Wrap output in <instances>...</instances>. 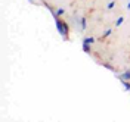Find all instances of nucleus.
<instances>
[{
	"instance_id": "obj_7",
	"label": "nucleus",
	"mask_w": 130,
	"mask_h": 122,
	"mask_svg": "<svg viewBox=\"0 0 130 122\" xmlns=\"http://www.w3.org/2000/svg\"><path fill=\"white\" fill-rule=\"evenodd\" d=\"M81 27H83V28H86V21H84V19H81Z\"/></svg>"
},
{
	"instance_id": "obj_5",
	"label": "nucleus",
	"mask_w": 130,
	"mask_h": 122,
	"mask_svg": "<svg viewBox=\"0 0 130 122\" xmlns=\"http://www.w3.org/2000/svg\"><path fill=\"white\" fill-rule=\"evenodd\" d=\"M123 82V85H124V87H126V90H127V91H130V84L127 81H121Z\"/></svg>"
},
{
	"instance_id": "obj_8",
	"label": "nucleus",
	"mask_w": 130,
	"mask_h": 122,
	"mask_svg": "<svg viewBox=\"0 0 130 122\" xmlns=\"http://www.w3.org/2000/svg\"><path fill=\"white\" fill-rule=\"evenodd\" d=\"M112 6H114V2H111V3L108 5V9H112Z\"/></svg>"
},
{
	"instance_id": "obj_3",
	"label": "nucleus",
	"mask_w": 130,
	"mask_h": 122,
	"mask_svg": "<svg viewBox=\"0 0 130 122\" xmlns=\"http://www.w3.org/2000/svg\"><path fill=\"white\" fill-rule=\"evenodd\" d=\"M90 44H86V43H83V44H81V47H83V50H84V52H86V53H90V47H89Z\"/></svg>"
},
{
	"instance_id": "obj_10",
	"label": "nucleus",
	"mask_w": 130,
	"mask_h": 122,
	"mask_svg": "<svg viewBox=\"0 0 130 122\" xmlns=\"http://www.w3.org/2000/svg\"><path fill=\"white\" fill-rule=\"evenodd\" d=\"M127 9H130V2H129V5H127Z\"/></svg>"
},
{
	"instance_id": "obj_9",
	"label": "nucleus",
	"mask_w": 130,
	"mask_h": 122,
	"mask_svg": "<svg viewBox=\"0 0 130 122\" xmlns=\"http://www.w3.org/2000/svg\"><path fill=\"white\" fill-rule=\"evenodd\" d=\"M109 34H111V31H109V30H108V31H106V33H104V37H106V35H109Z\"/></svg>"
},
{
	"instance_id": "obj_4",
	"label": "nucleus",
	"mask_w": 130,
	"mask_h": 122,
	"mask_svg": "<svg viewBox=\"0 0 130 122\" xmlns=\"http://www.w3.org/2000/svg\"><path fill=\"white\" fill-rule=\"evenodd\" d=\"M83 43H86V44H92V43H95V38H93V37H87V38H84Z\"/></svg>"
},
{
	"instance_id": "obj_6",
	"label": "nucleus",
	"mask_w": 130,
	"mask_h": 122,
	"mask_svg": "<svg viewBox=\"0 0 130 122\" xmlns=\"http://www.w3.org/2000/svg\"><path fill=\"white\" fill-rule=\"evenodd\" d=\"M123 21H124V18H118V19H117V22H115V25H117V27H120V25L123 24Z\"/></svg>"
},
{
	"instance_id": "obj_11",
	"label": "nucleus",
	"mask_w": 130,
	"mask_h": 122,
	"mask_svg": "<svg viewBox=\"0 0 130 122\" xmlns=\"http://www.w3.org/2000/svg\"><path fill=\"white\" fill-rule=\"evenodd\" d=\"M28 2H30V3H32V2H34V0H28Z\"/></svg>"
},
{
	"instance_id": "obj_1",
	"label": "nucleus",
	"mask_w": 130,
	"mask_h": 122,
	"mask_svg": "<svg viewBox=\"0 0 130 122\" xmlns=\"http://www.w3.org/2000/svg\"><path fill=\"white\" fill-rule=\"evenodd\" d=\"M53 16H55V24H56V28H58V31H59V34L62 35L64 40H67V38H68V27H67V24H64V22L58 18L56 13H53Z\"/></svg>"
},
{
	"instance_id": "obj_2",
	"label": "nucleus",
	"mask_w": 130,
	"mask_h": 122,
	"mask_svg": "<svg viewBox=\"0 0 130 122\" xmlns=\"http://www.w3.org/2000/svg\"><path fill=\"white\" fill-rule=\"evenodd\" d=\"M120 80H121V81H127V80H130V71H126L123 75H120Z\"/></svg>"
}]
</instances>
